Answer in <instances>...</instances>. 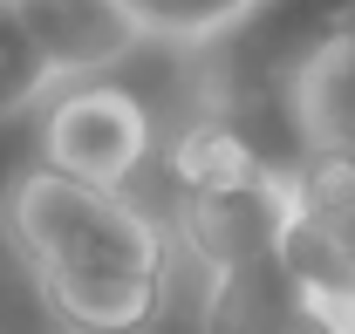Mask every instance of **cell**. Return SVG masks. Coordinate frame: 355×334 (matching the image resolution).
Segmentation results:
<instances>
[{
	"mask_svg": "<svg viewBox=\"0 0 355 334\" xmlns=\"http://www.w3.org/2000/svg\"><path fill=\"white\" fill-rule=\"evenodd\" d=\"M301 150H355V21H321L287 76Z\"/></svg>",
	"mask_w": 355,
	"mask_h": 334,
	"instance_id": "5b68a950",
	"label": "cell"
},
{
	"mask_svg": "<svg viewBox=\"0 0 355 334\" xmlns=\"http://www.w3.org/2000/svg\"><path fill=\"white\" fill-rule=\"evenodd\" d=\"M164 164H171V177L184 184V198L191 191H225V184H246V177H260V157H253V143L239 137V130L225 123H191L184 137H171L164 143Z\"/></svg>",
	"mask_w": 355,
	"mask_h": 334,
	"instance_id": "52a82bcc",
	"label": "cell"
},
{
	"mask_svg": "<svg viewBox=\"0 0 355 334\" xmlns=\"http://www.w3.org/2000/svg\"><path fill=\"white\" fill-rule=\"evenodd\" d=\"M280 7H287L294 21H321V7H328V0H280Z\"/></svg>",
	"mask_w": 355,
	"mask_h": 334,
	"instance_id": "4fadbf2b",
	"label": "cell"
},
{
	"mask_svg": "<svg viewBox=\"0 0 355 334\" xmlns=\"http://www.w3.org/2000/svg\"><path fill=\"white\" fill-rule=\"evenodd\" d=\"M253 7H266V0H171L164 21H157V35H171V42H212L225 28H239Z\"/></svg>",
	"mask_w": 355,
	"mask_h": 334,
	"instance_id": "30bf717a",
	"label": "cell"
},
{
	"mask_svg": "<svg viewBox=\"0 0 355 334\" xmlns=\"http://www.w3.org/2000/svg\"><path fill=\"white\" fill-rule=\"evenodd\" d=\"M308 293L294 280L287 252H273V259H253V266L212 273V293L198 307V334H280V321Z\"/></svg>",
	"mask_w": 355,
	"mask_h": 334,
	"instance_id": "8992f818",
	"label": "cell"
},
{
	"mask_svg": "<svg viewBox=\"0 0 355 334\" xmlns=\"http://www.w3.org/2000/svg\"><path fill=\"white\" fill-rule=\"evenodd\" d=\"M137 14H144V28H150V35H157V21H164V7H171V0H130Z\"/></svg>",
	"mask_w": 355,
	"mask_h": 334,
	"instance_id": "7c38bea8",
	"label": "cell"
},
{
	"mask_svg": "<svg viewBox=\"0 0 355 334\" xmlns=\"http://www.w3.org/2000/svg\"><path fill=\"white\" fill-rule=\"evenodd\" d=\"M157 157V123L144 96L123 89L116 76L96 82H62L42 109V157L35 164L69 170L103 191H130V177Z\"/></svg>",
	"mask_w": 355,
	"mask_h": 334,
	"instance_id": "7a4b0ae2",
	"label": "cell"
},
{
	"mask_svg": "<svg viewBox=\"0 0 355 334\" xmlns=\"http://www.w3.org/2000/svg\"><path fill=\"white\" fill-rule=\"evenodd\" d=\"M280 334H355V300H301Z\"/></svg>",
	"mask_w": 355,
	"mask_h": 334,
	"instance_id": "8fae6325",
	"label": "cell"
},
{
	"mask_svg": "<svg viewBox=\"0 0 355 334\" xmlns=\"http://www.w3.org/2000/svg\"><path fill=\"white\" fill-rule=\"evenodd\" d=\"M48 89H62L48 48L35 42V28L21 21V7L0 0V123L21 116V109H35V103H48Z\"/></svg>",
	"mask_w": 355,
	"mask_h": 334,
	"instance_id": "ba28073f",
	"label": "cell"
},
{
	"mask_svg": "<svg viewBox=\"0 0 355 334\" xmlns=\"http://www.w3.org/2000/svg\"><path fill=\"white\" fill-rule=\"evenodd\" d=\"M287 177H294L301 218L328 225V232L355 225V150H301V164Z\"/></svg>",
	"mask_w": 355,
	"mask_h": 334,
	"instance_id": "9c48e42d",
	"label": "cell"
},
{
	"mask_svg": "<svg viewBox=\"0 0 355 334\" xmlns=\"http://www.w3.org/2000/svg\"><path fill=\"white\" fill-rule=\"evenodd\" d=\"M21 21L35 28L62 82H96L130 62V48L150 35L130 0H14Z\"/></svg>",
	"mask_w": 355,
	"mask_h": 334,
	"instance_id": "277c9868",
	"label": "cell"
},
{
	"mask_svg": "<svg viewBox=\"0 0 355 334\" xmlns=\"http://www.w3.org/2000/svg\"><path fill=\"white\" fill-rule=\"evenodd\" d=\"M0 239L76 334H144L171 287V232L130 191L28 164L0 191Z\"/></svg>",
	"mask_w": 355,
	"mask_h": 334,
	"instance_id": "6da1fadb",
	"label": "cell"
},
{
	"mask_svg": "<svg viewBox=\"0 0 355 334\" xmlns=\"http://www.w3.org/2000/svg\"><path fill=\"white\" fill-rule=\"evenodd\" d=\"M321 21H355V0H328V7H321ZM321 21H314V28H321Z\"/></svg>",
	"mask_w": 355,
	"mask_h": 334,
	"instance_id": "5bb4252c",
	"label": "cell"
},
{
	"mask_svg": "<svg viewBox=\"0 0 355 334\" xmlns=\"http://www.w3.org/2000/svg\"><path fill=\"white\" fill-rule=\"evenodd\" d=\"M294 225H301V198H294V177H280V170H260L246 184H225V191H191L184 211H178L184 246L212 273L273 259Z\"/></svg>",
	"mask_w": 355,
	"mask_h": 334,
	"instance_id": "3957f363",
	"label": "cell"
}]
</instances>
